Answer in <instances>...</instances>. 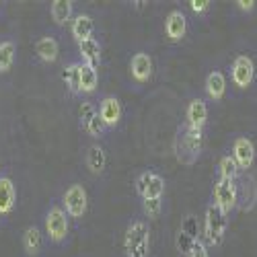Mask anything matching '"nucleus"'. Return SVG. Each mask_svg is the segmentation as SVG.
Returning <instances> with one entry per match:
<instances>
[{"label": "nucleus", "instance_id": "f257e3e1", "mask_svg": "<svg viewBox=\"0 0 257 257\" xmlns=\"http://www.w3.org/2000/svg\"><path fill=\"white\" fill-rule=\"evenodd\" d=\"M202 144H204L202 130H191V127H185V125L179 127L173 142L177 161L183 165H194L202 153Z\"/></svg>", "mask_w": 257, "mask_h": 257}, {"label": "nucleus", "instance_id": "f03ea898", "mask_svg": "<svg viewBox=\"0 0 257 257\" xmlns=\"http://www.w3.org/2000/svg\"><path fill=\"white\" fill-rule=\"evenodd\" d=\"M125 257H148L151 251V228L144 220H134L127 224L123 237Z\"/></svg>", "mask_w": 257, "mask_h": 257}, {"label": "nucleus", "instance_id": "7ed1b4c3", "mask_svg": "<svg viewBox=\"0 0 257 257\" xmlns=\"http://www.w3.org/2000/svg\"><path fill=\"white\" fill-rule=\"evenodd\" d=\"M226 228H228V216L216 208L214 204H210L206 208V220H204V230H206V239H208V245L212 247H218L226 234Z\"/></svg>", "mask_w": 257, "mask_h": 257}, {"label": "nucleus", "instance_id": "20e7f679", "mask_svg": "<svg viewBox=\"0 0 257 257\" xmlns=\"http://www.w3.org/2000/svg\"><path fill=\"white\" fill-rule=\"evenodd\" d=\"M46 232L52 243H64L70 232V222H68V214L64 212L62 206H52L46 212Z\"/></svg>", "mask_w": 257, "mask_h": 257}, {"label": "nucleus", "instance_id": "39448f33", "mask_svg": "<svg viewBox=\"0 0 257 257\" xmlns=\"http://www.w3.org/2000/svg\"><path fill=\"white\" fill-rule=\"evenodd\" d=\"M64 202V212L68 214L70 218H82L87 214L89 208V196H87V189H84L80 183H72L62 196Z\"/></svg>", "mask_w": 257, "mask_h": 257}, {"label": "nucleus", "instance_id": "423d86ee", "mask_svg": "<svg viewBox=\"0 0 257 257\" xmlns=\"http://www.w3.org/2000/svg\"><path fill=\"white\" fill-rule=\"evenodd\" d=\"M212 204L220 208L226 216L237 208V181L230 179H218L212 189Z\"/></svg>", "mask_w": 257, "mask_h": 257}, {"label": "nucleus", "instance_id": "0eeeda50", "mask_svg": "<svg viewBox=\"0 0 257 257\" xmlns=\"http://www.w3.org/2000/svg\"><path fill=\"white\" fill-rule=\"evenodd\" d=\"M230 78H232V84L237 89H249L251 82L255 78V64L249 56L245 54H239L237 58L232 60L230 64Z\"/></svg>", "mask_w": 257, "mask_h": 257}, {"label": "nucleus", "instance_id": "6e6552de", "mask_svg": "<svg viewBox=\"0 0 257 257\" xmlns=\"http://www.w3.org/2000/svg\"><path fill=\"white\" fill-rule=\"evenodd\" d=\"M136 191L142 200H151V198H163L165 191V179L153 171H144L136 179Z\"/></svg>", "mask_w": 257, "mask_h": 257}, {"label": "nucleus", "instance_id": "1a4fd4ad", "mask_svg": "<svg viewBox=\"0 0 257 257\" xmlns=\"http://www.w3.org/2000/svg\"><path fill=\"white\" fill-rule=\"evenodd\" d=\"M239 171H249L255 163V146L249 136H237L232 142V155Z\"/></svg>", "mask_w": 257, "mask_h": 257}, {"label": "nucleus", "instance_id": "9d476101", "mask_svg": "<svg viewBox=\"0 0 257 257\" xmlns=\"http://www.w3.org/2000/svg\"><path fill=\"white\" fill-rule=\"evenodd\" d=\"M99 117L103 119V123L107 125V130L111 127H117L119 121H121V103L117 97H103L101 103H99Z\"/></svg>", "mask_w": 257, "mask_h": 257}, {"label": "nucleus", "instance_id": "9b49d317", "mask_svg": "<svg viewBox=\"0 0 257 257\" xmlns=\"http://www.w3.org/2000/svg\"><path fill=\"white\" fill-rule=\"evenodd\" d=\"M187 33V19L183 15V11L175 9L171 11L165 19V35L169 41H173V44H177V41H181Z\"/></svg>", "mask_w": 257, "mask_h": 257}, {"label": "nucleus", "instance_id": "f8f14e48", "mask_svg": "<svg viewBox=\"0 0 257 257\" xmlns=\"http://www.w3.org/2000/svg\"><path fill=\"white\" fill-rule=\"evenodd\" d=\"M237 206L247 212L257 206V183L251 175H245L237 183Z\"/></svg>", "mask_w": 257, "mask_h": 257}, {"label": "nucleus", "instance_id": "ddd939ff", "mask_svg": "<svg viewBox=\"0 0 257 257\" xmlns=\"http://www.w3.org/2000/svg\"><path fill=\"white\" fill-rule=\"evenodd\" d=\"M206 121H208V107H206L204 99H191L185 109V127L204 130Z\"/></svg>", "mask_w": 257, "mask_h": 257}, {"label": "nucleus", "instance_id": "4468645a", "mask_svg": "<svg viewBox=\"0 0 257 257\" xmlns=\"http://www.w3.org/2000/svg\"><path fill=\"white\" fill-rule=\"evenodd\" d=\"M130 74L136 82H148L153 76V58L146 52H136L130 60Z\"/></svg>", "mask_w": 257, "mask_h": 257}, {"label": "nucleus", "instance_id": "2eb2a0df", "mask_svg": "<svg viewBox=\"0 0 257 257\" xmlns=\"http://www.w3.org/2000/svg\"><path fill=\"white\" fill-rule=\"evenodd\" d=\"M17 204V191L15 183L9 175H0V216H7L15 210Z\"/></svg>", "mask_w": 257, "mask_h": 257}, {"label": "nucleus", "instance_id": "dca6fc26", "mask_svg": "<svg viewBox=\"0 0 257 257\" xmlns=\"http://www.w3.org/2000/svg\"><path fill=\"white\" fill-rule=\"evenodd\" d=\"M78 52H80V58H82V64H87L91 68H97L101 64V44L91 37V39H84L78 44Z\"/></svg>", "mask_w": 257, "mask_h": 257}, {"label": "nucleus", "instance_id": "f3484780", "mask_svg": "<svg viewBox=\"0 0 257 257\" xmlns=\"http://www.w3.org/2000/svg\"><path fill=\"white\" fill-rule=\"evenodd\" d=\"M35 54L44 64H54L60 54V46L54 37H39L35 41Z\"/></svg>", "mask_w": 257, "mask_h": 257}, {"label": "nucleus", "instance_id": "a211bd4d", "mask_svg": "<svg viewBox=\"0 0 257 257\" xmlns=\"http://www.w3.org/2000/svg\"><path fill=\"white\" fill-rule=\"evenodd\" d=\"M206 95L212 99V101H220L226 93V78L220 70H212L208 76H206Z\"/></svg>", "mask_w": 257, "mask_h": 257}, {"label": "nucleus", "instance_id": "6ab92c4d", "mask_svg": "<svg viewBox=\"0 0 257 257\" xmlns=\"http://www.w3.org/2000/svg\"><path fill=\"white\" fill-rule=\"evenodd\" d=\"M70 31H72V37L78 41H84V39H91L93 33H95V21L91 15H78L72 25H70Z\"/></svg>", "mask_w": 257, "mask_h": 257}, {"label": "nucleus", "instance_id": "aec40b11", "mask_svg": "<svg viewBox=\"0 0 257 257\" xmlns=\"http://www.w3.org/2000/svg\"><path fill=\"white\" fill-rule=\"evenodd\" d=\"M44 247V237H41V230L37 226H27L23 232V251L29 257H37Z\"/></svg>", "mask_w": 257, "mask_h": 257}, {"label": "nucleus", "instance_id": "412c9836", "mask_svg": "<svg viewBox=\"0 0 257 257\" xmlns=\"http://www.w3.org/2000/svg\"><path fill=\"white\" fill-rule=\"evenodd\" d=\"M72 9H74V5L70 3V0H54L52 7H50L52 21H54L56 25L64 27L72 19Z\"/></svg>", "mask_w": 257, "mask_h": 257}, {"label": "nucleus", "instance_id": "4be33fe9", "mask_svg": "<svg viewBox=\"0 0 257 257\" xmlns=\"http://www.w3.org/2000/svg\"><path fill=\"white\" fill-rule=\"evenodd\" d=\"M87 167H89L91 173H95V175H99V173H103V171H105L107 155H105V151L99 144H93V146L87 148Z\"/></svg>", "mask_w": 257, "mask_h": 257}, {"label": "nucleus", "instance_id": "5701e85b", "mask_svg": "<svg viewBox=\"0 0 257 257\" xmlns=\"http://www.w3.org/2000/svg\"><path fill=\"white\" fill-rule=\"evenodd\" d=\"M62 78H64V82H66L70 95H74V97L82 95V91H80V62L68 64V66L64 68Z\"/></svg>", "mask_w": 257, "mask_h": 257}, {"label": "nucleus", "instance_id": "b1692460", "mask_svg": "<svg viewBox=\"0 0 257 257\" xmlns=\"http://www.w3.org/2000/svg\"><path fill=\"white\" fill-rule=\"evenodd\" d=\"M97 84H99V72L97 68H91L87 64L80 62V91L84 95H91L97 91Z\"/></svg>", "mask_w": 257, "mask_h": 257}, {"label": "nucleus", "instance_id": "393cba45", "mask_svg": "<svg viewBox=\"0 0 257 257\" xmlns=\"http://www.w3.org/2000/svg\"><path fill=\"white\" fill-rule=\"evenodd\" d=\"M15 54H17L15 41H11V39L0 41V74H5V72H9L13 68Z\"/></svg>", "mask_w": 257, "mask_h": 257}, {"label": "nucleus", "instance_id": "a878e982", "mask_svg": "<svg viewBox=\"0 0 257 257\" xmlns=\"http://www.w3.org/2000/svg\"><path fill=\"white\" fill-rule=\"evenodd\" d=\"M218 173H220V179H230V181H237V177H239V167H237V163H234V159L230 157V155H224L222 159H220V163H218Z\"/></svg>", "mask_w": 257, "mask_h": 257}, {"label": "nucleus", "instance_id": "bb28decb", "mask_svg": "<svg viewBox=\"0 0 257 257\" xmlns=\"http://www.w3.org/2000/svg\"><path fill=\"white\" fill-rule=\"evenodd\" d=\"M179 230H183L185 234H189L191 239H200V222H198V218L194 216V214H187V216L183 218V222H181V228Z\"/></svg>", "mask_w": 257, "mask_h": 257}, {"label": "nucleus", "instance_id": "cd10ccee", "mask_svg": "<svg viewBox=\"0 0 257 257\" xmlns=\"http://www.w3.org/2000/svg\"><path fill=\"white\" fill-rule=\"evenodd\" d=\"M194 243H196V239H191L189 234H185L183 230L177 232V237H175V247H177V251H179L183 257H189L191 249H194Z\"/></svg>", "mask_w": 257, "mask_h": 257}, {"label": "nucleus", "instance_id": "c85d7f7f", "mask_svg": "<svg viewBox=\"0 0 257 257\" xmlns=\"http://www.w3.org/2000/svg\"><path fill=\"white\" fill-rule=\"evenodd\" d=\"M142 210L148 218H159V214L163 210V198H151V200H142Z\"/></svg>", "mask_w": 257, "mask_h": 257}, {"label": "nucleus", "instance_id": "c756f323", "mask_svg": "<svg viewBox=\"0 0 257 257\" xmlns=\"http://www.w3.org/2000/svg\"><path fill=\"white\" fill-rule=\"evenodd\" d=\"M84 132H87L89 136H93V138H103L105 136V132H107V125L103 123V119L99 117V113L84 125Z\"/></svg>", "mask_w": 257, "mask_h": 257}, {"label": "nucleus", "instance_id": "7c9ffc66", "mask_svg": "<svg viewBox=\"0 0 257 257\" xmlns=\"http://www.w3.org/2000/svg\"><path fill=\"white\" fill-rule=\"evenodd\" d=\"M78 115H80V125H82V130H84V125H87L95 115H97V109H95V105L91 103V101H82V105H80V111H78Z\"/></svg>", "mask_w": 257, "mask_h": 257}, {"label": "nucleus", "instance_id": "2f4dec72", "mask_svg": "<svg viewBox=\"0 0 257 257\" xmlns=\"http://www.w3.org/2000/svg\"><path fill=\"white\" fill-rule=\"evenodd\" d=\"M187 5H189V9L194 11L196 15H204V13H206V11L212 7L210 0H189Z\"/></svg>", "mask_w": 257, "mask_h": 257}, {"label": "nucleus", "instance_id": "473e14b6", "mask_svg": "<svg viewBox=\"0 0 257 257\" xmlns=\"http://www.w3.org/2000/svg\"><path fill=\"white\" fill-rule=\"evenodd\" d=\"M189 257H210V255H208V247H206V243H204L202 239H198V241L194 243V249H191Z\"/></svg>", "mask_w": 257, "mask_h": 257}, {"label": "nucleus", "instance_id": "72a5a7b5", "mask_svg": "<svg viewBox=\"0 0 257 257\" xmlns=\"http://www.w3.org/2000/svg\"><path fill=\"white\" fill-rule=\"evenodd\" d=\"M234 5H237V9H239L241 13H253L255 7H257L255 0H237Z\"/></svg>", "mask_w": 257, "mask_h": 257}]
</instances>
